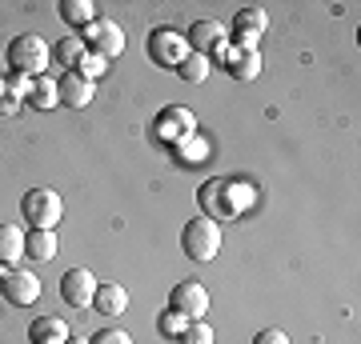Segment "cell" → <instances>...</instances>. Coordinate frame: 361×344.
<instances>
[{"instance_id": "cell-1", "label": "cell", "mask_w": 361, "mask_h": 344, "mask_svg": "<svg viewBox=\"0 0 361 344\" xmlns=\"http://www.w3.org/2000/svg\"><path fill=\"white\" fill-rule=\"evenodd\" d=\"M197 200H201V212L221 224V220H233L245 208V192L237 184H225V180H205L201 192H197Z\"/></svg>"}, {"instance_id": "cell-2", "label": "cell", "mask_w": 361, "mask_h": 344, "mask_svg": "<svg viewBox=\"0 0 361 344\" xmlns=\"http://www.w3.org/2000/svg\"><path fill=\"white\" fill-rule=\"evenodd\" d=\"M52 60V49L44 44L40 32H20V37L8 40V64H13L16 72H25V77H40Z\"/></svg>"}, {"instance_id": "cell-3", "label": "cell", "mask_w": 361, "mask_h": 344, "mask_svg": "<svg viewBox=\"0 0 361 344\" xmlns=\"http://www.w3.org/2000/svg\"><path fill=\"white\" fill-rule=\"evenodd\" d=\"M20 217L32 229H56L65 220V200L56 189H28L25 200H20Z\"/></svg>"}, {"instance_id": "cell-4", "label": "cell", "mask_w": 361, "mask_h": 344, "mask_svg": "<svg viewBox=\"0 0 361 344\" xmlns=\"http://www.w3.org/2000/svg\"><path fill=\"white\" fill-rule=\"evenodd\" d=\"M180 248L193 260H213L221 248V224L209 217H193L185 224V232H180Z\"/></svg>"}, {"instance_id": "cell-5", "label": "cell", "mask_w": 361, "mask_h": 344, "mask_svg": "<svg viewBox=\"0 0 361 344\" xmlns=\"http://www.w3.org/2000/svg\"><path fill=\"white\" fill-rule=\"evenodd\" d=\"M80 40H85V49L104 56L109 64H113V56L125 52V28L116 25V20H109V16H97L92 25L80 28Z\"/></svg>"}, {"instance_id": "cell-6", "label": "cell", "mask_w": 361, "mask_h": 344, "mask_svg": "<svg viewBox=\"0 0 361 344\" xmlns=\"http://www.w3.org/2000/svg\"><path fill=\"white\" fill-rule=\"evenodd\" d=\"M185 56H189L185 32H173V28H153V32H149V60L153 64H161V68H177Z\"/></svg>"}, {"instance_id": "cell-7", "label": "cell", "mask_w": 361, "mask_h": 344, "mask_svg": "<svg viewBox=\"0 0 361 344\" xmlns=\"http://www.w3.org/2000/svg\"><path fill=\"white\" fill-rule=\"evenodd\" d=\"M0 293H4V300L16 308H28V305H37L40 300V281H37V272L32 268H8L4 272V281H0Z\"/></svg>"}, {"instance_id": "cell-8", "label": "cell", "mask_w": 361, "mask_h": 344, "mask_svg": "<svg viewBox=\"0 0 361 344\" xmlns=\"http://www.w3.org/2000/svg\"><path fill=\"white\" fill-rule=\"evenodd\" d=\"M169 308H173V312H180V317H189V320H205V312H209L205 284H197V281L173 284V293H169Z\"/></svg>"}, {"instance_id": "cell-9", "label": "cell", "mask_w": 361, "mask_h": 344, "mask_svg": "<svg viewBox=\"0 0 361 344\" xmlns=\"http://www.w3.org/2000/svg\"><path fill=\"white\" fill-rule=\"evenodd\" d=\"M61 296H65L73 308H92V296H97V276L89 268H68L61 276Z\"/></svg>"}, {"instance_id": "cell-10", "label": "cell", "mask_w": 361, "mask_h": 344, "mask_svg": "<svg viewBox=\"0 0 361 344\" xmlns=\"http://www.w3.org/2000/svg\"><path fill=\"white\" fill-rule=\"evenodd\" d=\"M265 28H269L265 8H241V13L233 16V40L241 49H257V40L265 37Z\"/></svg>"}, {"instance_id": "cell-11", "label": "cell", "mask_w": 361, "mask_h": 344, "mask_svg": "<svg viewBox=\"0 0 361 344\" xmlns=\"http://www.w3.org/2000/svg\"><path fill=\"white\" fill-rule=\"evenodd\" d=\"M193 128H197V116L189 108H177V104L157 116V136L161 141H185V136H193Z\"/></svg>"}, {"instance_id": "cell-12", "label": "cell", "mask_w": 361, "mask_h": 344, "mask_svg": "<svg viewBox=\"0 0 361 344\" xmlns=\"http://www.w3.org/2000/svg\"><path fill=\"white\" fill-rule=\"evenodd\" d=\"M225 25H217V20H193V28H189V37H185V44H189V52H201V56H209V52L217 49V44H225Z\"/></svg>"}, {"instance_id": "cell-13", "label": "cell", "mask_w": 361, "mask_h": 344, "mask_svg": "<svg viewBox=\"0 0 361 344\" xmlns=\"http://www.w3.org/2000/svg\"><path fill=\"white\" fill-rule=\"evenodd\" d=\"M229 68L233 80H241V84H249V80L261 77V68H265V60H261L257 49H233V60L225 64Z\"/></svg>"}, {"instance_id": "cell-14", "label": "cell", "mask_w": 361, "mask_h": 344, "mask_svg": "<svg viewBox=\"0 0 361 344\" xmlns=\"http://www.w3.org/2000/svg\"><path fill=\"white\" fill-rule=\"evenodd\" d=\"M92 308L101 312V317H121L125 308H129V293L121 288V284H97V296H92Z\"/></svg>"}, {"instance_id": "cell-15", "label": "cell", "mask_w": 361, "mask_h": 344, "mask_svg": "<svg viewBox=\"0 0 361 344\" xmlns=\"http://www.w3.org/2000/svg\"><path fill=\"white\" fill-rule=\"evenodd\" d=\"M73 332L61 317H37L32 320V329H28V340L32 344H65Z\"/></svg>"}, {"instance_id": "cell-16", "label": "cell", "mask_w": 361, "mask_h": 344, "mask_svg": "<svg viewBox=\"0 0 361 344\" xmlns=\"http://www.w3.org/2000/svg\"><path fill=\"white\" fill-rule=\"evenodd\" d=\"M56 89H61V101L68 104V108H85V104L92 101V84L80 72H65V77L56 80Z\"/></svg>"}, {"instance_id": "cell-17", "label": "cell", "mask_w": 361, "mask_h": 344, "mask_svg": "<svg viewBox=\"0 0 361 344\" xmlns=\"http://www.w3.org/2000/svg\"><path fill=\"white\" fill-rule=\"evenodd\" d=\"M20 256H25V229H16V224H0V265L16 268L20 265Z\"/></svg>"}, {"instance_id": "cell-18", "label": "cell", "mask_w": 361, "mask_h": 344, "mask_svg": "<svg viewBox=\"0 0 361 344\" xmlns=\"http://www.w3.org/2000/svg\"><path fill=\"white\" fill-rule=\"evenodd\" d=\"M25 256L37 260V265L52 260L56 256V236H52V229H32V236H25Z\"/></svg>"}, {"instance_id": "cell-19", "label": "cell", "mask_w": 361, "mask_h": 344, "mask_svg": "<svg viewBox=\"0 0 361 344\" xmlns=\"http://www.w3.org/2000/svg\"><path fill=\"white\" fill-rule=\"evenodd\" d=\"M209 68H213V64H209V56H201V52H189V56L177 64V77L185 80V84H205V80H209Z\"/></svg>"}, {"instance_id": "cell-20", "label": "cell", "mask_w": 361, "mask_h": 344, "mask_svg": "<svg viewBox=\"0 0 361 344\" xmlns=\"http://www.w3.org/2000/svg\"><path fill=\"white\" fill-rule=\"evenodd\" d=\"M80 56H85V40H80V37H61V40H56V49H52V60L65 64V72L77 68Z\"/></svg>"}, {"instance_id": "cell-21", "label": "cell", "mask_w": 361, "mask_h": 344, "mask_svg": "<svg viewBox=\"0 0 361 344\" xmlns=\"http://www.w3.org/2000/svg\"><path fill=\"white\" fill-rule=\"evenodd\" d=\"M61 20L85 28V25L97 20V4H92V0H65V4H61Z\"/></svg>"}, {"instance_id": "cell-22", "label": "cell", "mask_w": 361, "mask_h": 344, "mask_svg": "<svg viewBox=\"0 0 361 344\" xmlns=\"http://www.w3.org/2000/svg\"><path fill=\"white\" fill-rule=\"evenodd\" d=\"M32 108H56L61 104V89H56V80L52 77H37L32 80Z\"/></svg>"}, {"instance_id": "cell-23", "label": "cell", "mask_w": 361, "mask_h": 344, "mask_svg": "<svg viewBox=\"0 0 361 344\" xmlns=\"http://www.w3.org/2000/svg\"><path fill=\"white\" fill-rule=\"evenodd\" d=\"M73 72H80V77L89 80V84H97V80H101L104 72H109V60H104V56H97V52L85 49V56L77 60V68H73Z\"/></svg>"}, {"instance_id": "cell-24", "label": "cell", "mask_w": 361, "mask_h": 344, "mask_svg": "<svg viewBox=\"0 0 361 344\" xmlns=\"http://www.w3.org/2000/svg\"><path fill=\"white\" fill-rule=\"evenodd\" d=\"M157 329H161V336H173V340H180V332L189 329V317H180V312H161V320H157Z\"/></svg>"}, {"instance_id": "cell-25", "label": "cell", "mask_w": 361, "mask_h": 344, "mask_svg": "<svg viewBox=\"0 0 361 344\" xmlns=\"http://www.w3.org/2000/svg\"><path fill=\"white\" fill-rule=\"evenodd\" d=\"M180 344H213V329L205 320H189V329L180 332Z\"/></svg>"}, {"instance_id": "cell-26", "label": "cell", "mask_w": 361, "mask_h": 344, "mask_svg": "<svg viewBox=\"0 0 361 344\" xmlns=\"http://www.w3.org/2000/svg\"><path fill=\"white\" fill-rule=\"evenodd\" d=\"M8 96H16V101H25V96H32V77H25V72H16V77L8 80Z\"/></svg>"}, {"instance_id": "cell-27", "label": "cell", "mask_w": 361, "mask_h": 344, "mask_svg": "<svg viewBox=\"0 0 361 344\" xmlns=\"http://www.w3.org/2000/svg\"><path fill=\"white\" fill-rule=\"evenodd\" d=\"M89 344H133V336L129 332H121V329H104V332H97Z\"/></svg>"}, {"instance_id": "cell-28", "label": "cell", "mask_w": 361, "mask_h": 344, "mask_svg": "<svg viewBox=\"0 0 361 344\" xmlns=\"http://www.w3.org/2000/svg\"><path fill=\"white\" fill-rule=\"evenodd\" d=\"M253 344H293V340H289L281 329H261L257 336H253Z\"/></svg>"}, {"instance_id": "cell-29", "label": "cell", "mask_w": 361, "mask_h": 344, "mask_svg": "<svg viewBox=\"0 0 361 344\" xmlns=\"http://www.w3.org/2000/svg\"><path fill=\"white\" fill-rule=\"evenodd\" d=\"M16 108H20L16 96H0V116H16Z\"/></svg>"}, {"instance_id": "cell-30", "label": "cell", "mask_w": 361, "mask_h": 344, "mask_svg": "<svg viewBox=\"0 0 361 344\" xmlns=\"http://www.w3.org/2000/svg\"><path fill=\"white\" fill-rule=\"evenodd\" d=\"M65 344H89V336H68Z\"/></svg>"}, {"instance_id": "cell-31", "label": "cell", "mask_w": 361, "mask_h": 344, "mask_svg": "<svg viewBox=\"0 0 361 344\" xmlns=\"http://www.w3.org/2000/svg\"><path fill=\"white\" fill-rule=\"evenodd\" d=\"M0 96H8V77H0Z\"/></svg>"}, {"instance_id": "cell-32", "label": "cell", "mask_w": 361, "mask_h": 344, "mask_svg": "<svg viewBox=\"0 0 361 344\" xmlns=\"http://www.w3.org/2000/svg\"><path fill=\"white\" fill-rule=\"evenodd\" d=\"M0 281H4V272H0Z\"/></svg>"}]
</instances>
